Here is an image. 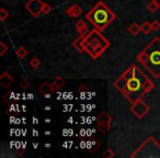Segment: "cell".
<instances>
[{"instance_id": "1", "label": "cell", "mask_w": 160, "mask_h": 158, "mask_svg": "<svg viewBox=\"0 0 160 158\" xmlns=\"http://www.w3.org/2000/svg\"><path fill=\"white\" fill-rule=\"evenodd\" d=\"M148 79L136 64H132L120 77L114 80L113 86L118 92L123 94L129 102H135L142 98L146 92L144 90V83Z\"/></svg>"}, {"instance_id": "2", "label": "cell", "mask_w": 160, "mask_h": 158, "mask_svg": "<svg viewBox=\"0 0 160 158\" xmlns=\"http://www.w3.org/2000/svg\"><path fill=\"white\" fill-rule=\"evenodd\" d=\"M86 18L93 25L94 29L102 32L115 20L116 14L103 1H100L86 14Z\"/></svg>"}, {"instance_id": "3", "label": "cell", "mask_w": 160, "mask_h": 158, "mask_svg": "<svg viewBox=\"0 0 160 158\" xmlns=\"http://www.w3.org/2000/svg\"><path fill=\"white\" fill-rule=\"evenodd\" d=\"M85 51L93 59L101 57L104 52L110 47V41L102 35L101 31L93 29L90 31L88 36L85 38Z\"/></svg>"}, {"instance_id": "4", "label": "cell", "mask_w": 160, "mask_h": 158, "mask_svg": "<svg viewBox=\"0 0 160 158\" xmlns=\"http://www.w3.org/2000/svg\"><path fill=\"white\" fill-rule=\"evenodd\" d=\"M144 51L148 55V62L145 65V68L155 78H160V38H153Z\"/></svg>"}, {"instance_id": "5", "label": "cell", "mask_w": 160, "mask_h": 158, "mask_svg": "<svg viewBox=\"0 0 160 158\" xmlns=\"http://www.w3.org/2000/svg\"><path fill=\"white\" fill-rule=\"evenodd\" d=\"M132 158H160V144L152 136H149L134 153Z\"/></svg>"}, {"instance_id": "6", "label": "cell", "mask_w": 160, "mask_h": 158, "mask_svg": "<svg viewBox=\"0 0 160 158\" xmlns=\"http://www.w3.org/2000/svg\"><path fill=\"white\" fill-rule=\"evenodd\" d=\"M149 111H150V108H149V105L147 104L142 99H139V100L135 101V102H133L131 105V112L136 118L139 119V120L145 118V115H146Z\"/></svg>"}, {"instance_id": "7", "label": "cell", "mask_w": 160, "mask_h": 158, "mask_svg": "<svg viewBox=\"0 0 160 158\" xmlns=\"http://www.w3.org/2000/svg\"><path fill=\"white\" fill-rule=\"evenodd\" d=\"M43 6H44V3L42 0H29L25 3V9L33 17H38L42 13Z\"/></svg>"}, {"instance_id": "8", "label": "cell", "mask_w": 160, "mask_h": 158, "mask_svg": "<svg viewBox=\"0 0 160 158\" xmlns=\"http://www.w3.org/2000/svg\"><path fill=\"white\" fill-rule=\"evenodd\" d=\"M66 13L67 16L71 17V18H78L80 14L82 13V9L78 5H72L66 9Z\"/></svg>"}, {"instance_id": "9", "label": "cell", "mask_w": 160, "mask_h": 158, "mask_svg": "<svg viewBox=\"0 0 160 158\" xmlns=\"http://www.w3.org/2000/svg\"><path fill=\"white\" fill-rule=\"evenodd\" d=\"M12 84H13V78H12L7 71L2 73V75L0 76V85L7 89V88H9V86L12 85Z\"/></svg>"}, {"instance_id": "10", "label": "cell", "mask_w": 160, "mask_h": 158, "mask_svg": "<svg viewBox=\"0 0 160 158\" xmlns=\"http://www.w3.org/2000/svg\"><path fill=\"white\" fill-rule=\"evenodd\" d=\"M97 122L99 124H111L112 116L109 113H107V112H101L98 118H97Z\"/></svg>"}, {"instance_id": "11", "label": "cell", "mask_w": 160, "mask_h": 158, "mask_svg": "<svg viewBox=\"0 0 160 158\" xmlns=\"http://www.w3.org/2000/svg\"><path fill=\"white\" fill-rule=\"evenodd\" d=\"M83 43H85V38H82V36L79 35V38H76V40L73 41L72 45H73V47L79 52V53H83V52H86L85 51V44H83Z\"/></svg>"}, {"instance_id": "12", "label": "cell", "mask_w": 160, "mask_h": 158, "mask_svg": "<svg viewBox=\"0 0 160 158\" xmlns=\"http://www.w3.org/2000/svg\"><path fill=\"white\" fill-rule=\"evenodd\" d=\"M38 91L42 94H44V96H48V94H53V92H52V84H49L48 81L43 83L42 85L40 86V88H38Z\"/></svg>"}, {"instance_id": "13", "label": "cell", "mask_w": 160, "mask_h": 158, "mask_svg": "<svg viewBox=\"0 0 160 158\" xmlns=\"http://www.w3.org/2000/svg\"><path fill=\"white\" fill-rule=\"evenodd\" d=\"M136 60H137L138 63H140L142 65H144V66L146 65V63L148 62V55H147V53L144 51V49L137 54V56H136Z\"/></svg>"}, {"instance_id": "14", "label": "cell", "mask_w": 160, "mask_h": 158, "mask_svg": "<svg viewBox=\"0 0 160 158\" xmlns=\"http://www.w3.org/2000/svg\"><path fill=\"white\" fill-rule=\"evenodd\" d=\"M140 31H142V29H140V27L137 24V23H135V22L132 23V24L128 27V32H129V33H131L133 36H136L138 33H139Z\"/></svg>"}, {"instance_id": "15", "label": "cell", "mask_w": 160, "mask_h": 158, "mask_svg": "<svg viewBox=\"0 0 160 158\" xmlns=\"http://www.w3.org/2000/svg\"><path fill=\"white\" fill-rule=\"evenodd\" d=\"M158 9H159V6H158L156 0H151L150 3L147 5V10H148L149 12H151V13H155Z\"/></svg>"}, {"instance_id": "16", "label": "cell", "mask_w": 160, "mask_h": 158, "mask_svg": "<svg viewBox=\"0 0 160 158\" xmlns=\"http://www.w3.org/2000/svg\"><path fill=\"white\" fill-rule=\"evenodd\" d=\"M86 29H88L87 24H86V22L83 20H79L77 23H76V30H77L78 33H81V32H83Z\"/></svg>"}, {"instance_id": "17", "label": "cell", "mask_w": 160, "mask_h": 158, "mask_svg": "<svg viewBox=\"0 0 160 158\" xmlns=\"http://www.w3.org/2000/svg\"><path fill=\"white\" fill-rule=\"evenodd\" d=\"M16 54H17V56H18L19 58H24V57H27V55L29 54V52H28V49L25 48V47H23V46H20L18 49H17V52H16Z\"/></svg>"}, {"instance_id": "18", "label": "cell", "mask_w": 160, "mask_h": 158, "mask_svg": "<svg viewBox=\"0 0 160 158\" xmlns=\"http://www.w3.org/2000/svg\"><path fill=\"white\" fill-rule=\"evenodd\" d=\"M142 87H144L145 92H146V94H148V92H150L151 90L153 89V87H155V85H153L152 81H151L150 79H149V78H148V79H147V80L144 83V86H142Z\"/></svg>"}, {"instance_id": "19", "label": "cell", "mask_w": 160, "mask_h": 158, "mask_svg": "<svg viewBox=\"0 0 160 158\" xmlns=\"http://www.w3.org/2000/svg\"><path fill=\"white\" fill-rule=\"evenodd\" d=\"M140 29H142V32H144L145 34H149L152 31V29H151V23H149L148 21H145L142 24V27H140Z\"/></svg>"}, {"instance_id": "20", "label": "cell", "mask_w": 160, "mask_h": 158, "mask_svg": "<svg viewBox=\"0 0 160 158\" xmlns=\"http://www.w3.org/2000/svg\"><path fill=\"white\" fill-rule=\"evenodd\" d=\"M111 129V124H99L98 123V131L101 134H107Z\"/></svg>"}, {"instance_id": "21", "label": "cell", "mask_w": 160, "mask_h": 158, "mask_svg": "<svg viewBox=\"0 0 160 158\" xmlns=\"http://www.w3.org/2000/svg\"><path fill=\"white\" fill-rule=\"evenodd\" d=\"M30 66H31L32 68H34V69L38 68V67L41 66V60L38 59V57H34V58H32V59L30 60Z\"/></svg>"}, {"instance_id": "22", "label": "cell", "mask_w": 160, "mask_h": 158, "mask_svg": "<svg viewBox=\"0 0 160 158\" xmlns=\"http://www.w3.org/2000/svg\"><path fill=\"white\" fill-rule=\"evenodd\" d=\"M8 18H9V12H8L5 8H1V9H0V20L2 21V22H5Z\"/></svg>"}, {"instance_id": "23", "label": "cell", "mask_w": 160, "mask_h": 158, "mask_svg": "<svg viewBox=\"0 0 160 158\" xmlns=\"http://www.w3.org/2000/svg\"><path fill=\"white\" fill-rule=\"evenodd\" d=\"M54 84H55L58 88H62V86L65 85V79L62 77H59V76H58V77H56L55 79H54Z\"/></svg>"}, {"instance_id": "24", "label": "cell", "mask_w": 160, "mask_h": 158, "mask_svg": "<svg viewBox=\"0 0 160 158\" xmlns=\"http://www.w3.org/2000/svg\"><path fill=\"white\" fill-rule=\"evenodd\" d=\"M103 156H104L105 158H113L114 156H115V153H114V150H112L111 148H107L104 153H103Z\"/></svg>"}, {"instance_id": "25", "label": "cell", "mask_w": 160, "mask_h": 158, "mask_svg": "<svg viewBox=\"0 0 160 158\" xmlns=\"http://www.w3.org/2000/svg\"><path fill=\"white\" fill-rule=\"evenodd\" d=\"M8 49H9V47L5 44V42H0V55L3 56L6 53H7Z\"/></svg>"}, {"instance_id": "26", "label": "cell", "mask_w": 160, "mask_h": 158, "mask_svg": "<svg viewBox=\"0 0 160 158\" xmlns=\"http://www.w3.org/2000/svg\"><path fill=\"white\" fill-rule=\"evenodd\" d=\"M52 11V7L48 5V3H44V6H43V10H42V13L43 14H47L49 13V12Z\"/></svg>"}, {"instance_id": "27", "label": "cell", "mask_w": 160, "mask_h": 158, "mask_svg": "<svg viewBox=\"0 0 160 158\" xmlns=\"http://www.w3.org/2000/svg\"><path fill=\"white\" fill-rule=\"evenodd\" d=\"M151 29H152V31H158V30L160 29V22L157 20L152 21L151 22Z\"/></svg>"}, {"instance_id": "28", "label": "cell", "mask_w": 160, "mask_h": 158, "mask_svg": "<svg viewBox=\"0 0 160 158\" xmlns=\"http://www.w3.org/2000/svg\"><path fill=\"white\" fill-rule=\"evenodd\" d=\"M20 86H21V88H22V89H29L30 80H28V79H23V80L21 81Z\"/></svg>"}, {"instance_id": "29", "label": "cell", "mask_w": 160, "mask_h": 158, "mask_svg": "<svg viewBox=\"0 0 160 158\" xmlns=\"http://www.w3.org/2000/svg\"><path fill=\"white\" fill-rule=\"evenodd\" d=\"M78 91H79L80 92V94H87V92H88V89H87V87H86V86L85 85H81V86H80V87H79V89H78Z\"/></svg>"}, {"instance_id": "30", "label": "cell", "mask_w": 160, "mask_h": 158, "mask_svg": "<svg viewBox=\"0 0 160 158\" xmlns=\"http://www.w3.org/2000/svg\"><path fill=\"white\" fill-rule=\"evenodd\" d=\"M57 89H59V88H58L57 86H56L54 83L52 84V92H53V94H54V92H56V91H57Z\"/></svg>"}, {"instance_id": "31", "label": "cell", "mask_w": 160, "mask_h": 158, "mask_svg": "<svg viewBox=\"0 0 160 158\" xmlns=\"http://www.w3.org/2000/svg\"><path fill=\"white\" fill-rule=\"evenodd\" d=\"M156 1H157L158 6H159V9H160V0H156Z\"/></svg>"}]
</instances>
